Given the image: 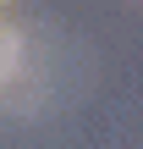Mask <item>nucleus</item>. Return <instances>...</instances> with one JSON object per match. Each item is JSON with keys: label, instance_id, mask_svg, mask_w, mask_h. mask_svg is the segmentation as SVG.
Here are the masks:
<instances>
[{"label": "nucleus", "instance_id": "nucleus-1", "mask_svg": "<svg viewBox=\"0 0 143 149\" xmlns=\"http://www.w3.org/2000/svg\"><path fill=\"white\" fill-rule=\"evenodd\" d=\"M22 72H28V39H22V28H17V22H6V17H0V94H6Z\"/></svg>", "mask_w": 143, "mask_h": 149}]
</instances>
